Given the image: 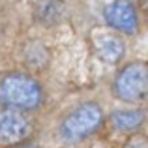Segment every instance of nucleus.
<instances>
[{
  "label": "nucleus",
  "mask_w": 148,
  "mask_h": 148,
  "mask_svg": "<svg viewBox=\"0 0 148 148\" xmlns=\"http://www.w3.org/2000/svg\"><path fill=\"white\" fill-rule=\"evenodd\" d=\"M40 99L38 83L26 75H8L0 83V101L10 109H34Z\"/></svg>",
  "instance_id": "obj_1"
},
{
  "label": "nucleus",
  "mask_w": 148,
  "mask_h": 148,
  "mask_svg": "<svg viewBox=\"0 0 148 148\" xmlns=\"http://www.w3.org/2000/svg\"><path fill=\"white\" fill-rule=\"evenodd\" d=\"M101 122V111L94 103H84L71 112L62 124V135L68 141H81L90 135Z\"/></svg>",
  "instance_id": "obj_2"
},
{
  "label": "nucleus",
  "mask_w": 148,
  "mask_h": 148,
  "mask_svg": "<svg viewBox=\"0 0 148 148\" xmlns=\"http://www.w3.org/2000/svg\"><path fill=\"white\" fill-rule=\"evenodd\" d=\"M148 88V69L145 64L135 62L122 69L114 84L116 96L124 101H139L145 98Z\"/></svg>",
  "instance_id": "obj_3"
},
{
  "label": "nucleus",
  "mask_w": 148,
  "mask_h": 148,
  "mask_svg": "<svg viewBox=\"0 0 148 148\" xmlns=\"http://www.w3.org/2000/svg\"><path fill=\"white\" fill-rule=\"evenodd\" d=\"M105 19L112 28L126 34H133L137 30V13L135 8L127 0H114L105 10Z\"/></svg>",
  "instance_id": "obj_4"
},
{
  "label": "nucleus",
  "mask_w": 148,
  "mask_h": 148,
  "mask_svg": "<svg viewBox=\"0 0 148 148\" xmlns=\"http://www.w3.org/2000/svg\"><path fill=\"white\" fill-rule=\"evenodd\" d=\"M30 124L25 114L17 109H6L0 111V141L2 143H15L28 135Z\"/></svg>",
  "instance_id": "obj_5"
},
{
  "label": "nucleus",
  "mask_w": 148,
  "mask_h": 148,
  "mask_svg": "<svg viewBox=\"0 0 148 148\" xmlns=\"http://www.w3.org/2000/svg\"><path fill=\"white\" fill-rule=\"evenodd\" d=\"M98 54L101 60L109 62V64H114V62L122 60L124 56V43L120 38H114V36H107L99 41L98 45Z\"/></svg>",
  "instance_id": "obj_6"
},
{
  "label": "nucleus",
  "mask_w": 148,
  "mask_h": 148,
  "mask_svg": "<svg viewBox=\"0 0 148 148\" xmlns=\"http://www.w3.org/2000/svg\"><path fill=\"white\" fill-rule=\"evenodd\" d=\"M112 124L122 131H131L143 124V112L139 111H120L112 114Z\"/></svg>",
  "instance_id": "obj_7"
},
{
  "label": "nucleus",
  "mask_w": 148,
  "mask_h": 148,
  "mask_svg": "<svg viewBox=\"0 0 148 148\" xmlns=\"http://www.w3.org/2000/svg\"><path fill=\"white\" fill-rule=\"evenodd\" d=\"M124 148H148V146H146V141H145V139H139L137 137V139H133V141H130Z\"/></svg>",
  "instance_id": "obj_8"
}]
</instances>
